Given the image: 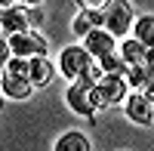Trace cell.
Wrapping results in <instances>:
<instances>
[{"instance_id": "1", "label": "cell", "mask_w": 154, "mask_h": 151, "mask_svg": "<svg viewBox=\"0 0 154 151\" xmlns=\"http://www.w3.org/2000/svg\"><path fill=\"white\" fill-rule=\"evenodd\" d=\"M99 77H105V71H102V65L96 62L93 68H89L86 74H80L71 86H68V93H65V99H68V108L74 111V114H83V117H89L96 111V105H93V86L99 83Z\"/></svg>"}, {"instance_id": "2", "label": "cell", "mask_w": 154, "mask_h": 151, "mask_svg": "<svg viewBox=\"0 0 154 151\" xmlns=\"http://www.w3.org/2000/svg\"><path fill=\"white\" fill-rule=\"evenodd\" d=\"M126 96H130V80L123 74H105L93 86V105L96 108H108V105L126 102Z\"/></svg>"}, {"instance_id": "3", "label": "cell", "mask_w": 154, "mask_h": 151, "mask_svg": "<svg viewBox=\"0 0 154 151\" xmlns=\"http://www.w3.org/2000/svg\"><path fill=\"white\" fill-rule=\"evenodd\" d=\"M133 6L126 0H111V3L102 9V28H108L114 37H126L133 28Z\"/></svg>"}, {"instance_id": "4", "label": "cell", "mask_w": 154, "mask_h": 151, "mask_svg": "<svg viewBox=\"0 0 154 151\" xmlns=\"http://www.w3.org/2000/svg\"><path fill=\"white\" fill-rule=\"evenodd\" d=\"M93 65H96V56L89 53L86 46H65L62 56H59V71L65 74V77H71V80H77L80 74H86Z\"/></svg>"}, {"instance_id": "5", "label": "cell", "mask_w": 154, "mask_h": 151, "mask_svg": "<svg viewBox=\"0 0 154 151\" xmlns=\"http://www.w3.org/2000/svg\"><path fill=\"white\" fill-rule=\"evenodd\" d=\"M9 49L12 56H22V59H34V56H46V40L37 31H22V34H9Z\"/></svg>"}, {"instance_id": "6", "label": "cell", "mask_w": 154, "mask_h": 151, "mask_svg": "<svg viewBox=\"0 0 154 151\" xmlns=\"http://www.w3.org/2000/svg\"><path fill=\"white\" fill-rule=\"evenodd\" d=\"M123 111H126V117L133 123H139V127H151L154 123V99H148L139 90H133V96H126Z\"/></svg>"}, {"instance_id": "7", "label": "cell", "mask_w": 154, "mask_h": 151, "mask_svg": "<svg viewBox=\"0 0 154 151\" xmlns=\"http://www.w3.org/2000/svg\"><path fill=\"white\" fill-rule=\"evenodd\" d=\"M0 25H3V34H22V31H31V12L28 9H22V6H6L3 12H0Z\"/></svg>"}, {"instance_id": "8", "label": "cell", "mask_w": 154, "mask_h": 151, "mask_svg": "<svg viewBox=\"0 0 154 151\" xmlns=\"http://www.w3.org/2000/svg\"><path fill=\"white\" fill-rule=\"evenodd\" d=\"M83 46L93 53L96 59H102V56H108V53H117V43H114V34L108 31V28H93L86 37H83Z\"/></svg>"}, {"instance_id": "9", "label": "cell", "mask_w": 154, "mask_h": 151, "mask_svg": "<svg viewBox=\"0 0 154 151\" xmlns=\"http://www.w3.org/2000/svg\"><path fill=\"white\" fill-rule=\"evenodd\" d=\"M120 56H123V62L130 68H139V65H148L151 62V46H145L142 40H123L120 43Z\"/></svg>"}, {"instance_id": "10", "label": "cell", "mask_w": 154, "mask_h": 151, "mask_svg": "<svg viewBox=\"0 0 154 151\" xmlns=\"http://www.w3.org/2000/svg\"><path fill=\"white\" fill-rule=\"evenodd\" d=\"M3 96L6 99H28L31 96V90H34V83L28 80V77H16V74H9V71H3Z\"/></svg>"}, {"instance_id": "11", "label": "cell", "mask_w": 154, "mask_h": 151, "mask_svg": "<svg viewBox=\"0 0 154 151\" xmlns=\"http://www.w3.org/2000/svg\"><path fill=\"white\" fill-rule=\"evenodd\" d=\"M53 77H56L53 62H49L46 56H34V59H31V83H34V86H49Z\"/></svg>"}, {"instance_id": "12", "label": "cell", "mask_w": 154, "mask_h": 151, "mask_svg": "<svg viewBox=\"0 0 154 151\" xmlns=\"http://www.w3.org/2000/svg\"><path fill=\"white\" fill-rule=\"evenodd\" d=\"M53 151H93V145H89V139H86L83 133L71 130V133H65V136L56 139V148Z\"/></svg>"}, {"instance_id": "13", "label": "cell", "mask_w": 154, "mask_h": 151, "mask_svg": "<svg viewBox=\"0 0 154 151\" xmlns=\"http://www.w3.org/2000/svg\"><path fill=\"white\" fill-rule=\"evenodd\" d=\"M71 28H74V34H77V37H86V34L93 31V28H102V12H89V9H80Z\"/></svg>"}, {"instance_id": "14", "label": "cell", "mask_w": 154, "mask_h": 151, "mask_svg": "<svg viewBox=\"0 0 154 151\" xmlns=\"http://www.w3.org/2000/svg\"><path fill=\"white\" fill-rule=\"evenodd\" d=\"M133 28H136V40H142L145 46L154 49V16H139Z\"/></svg>"}, {"instance_id": "15", "label": "cell", "mask_w": 154, "mask_h": 151, "mask_svg": "<svg viewBox=\"0 0 154 151\" xmlns=\"http://www.w3.org/2000/svg\"><path fill=\"white\" fill-rule=\"evenodd\" d=\"M96 62L102 65V71H105V74H126V71H130V65H126L123 56H120V49H117V53L102 56V59H96Z\"/></svg>"}, {"instance_id": "16", "label": "cell", "mask_w": 154, "mask_h": 151, "mask_svg": "<svg viewBox=\"0 0 154 151\" xmlns=\"http://www.w3.org/2000/svg\"><path fill=\"white\" fill-rule=\"evenodd\" d=\"M77 3H80V9H89V12H102L105 9L111 0H77Z\"/></svg>"}, {"instance_id": "17", "label": "cell", "mask_w": 154, "mask_h": 151, "mask_svg": "<svg viewBox=\"0 0 154 151\" xmlns=\"http://www.w3.org/2000/svg\"><path fill=\"white\" fill-rule=\"evenodd\" d=\"M6 56H9V40H0V59L6 62Z\"/></svg>"}, {"instance_id": "18", "label": "cell", "mask_w": 154, "mask_h": 151, "mask_svg": "<svg viewBox=\"0 0 154 151\" xmlns=\"http://www.w3.org/2000/svg\"><path fill=\"white\" fill-rule=\"evenodd\" d=\"M25 6H37V3H43V0H22Z\"/></svg>"}, {"instance_id": "19", "label": "cell", "mask_w": 154, "mask_h": 151, "mask_svg": "<svg viewBox=\"0 0 154 151\" xmlns=\"http://www.w3.org/2000/svg\"><path fill=\"white\" fill-rule=\"evenodd\" d=\"M0 3H3V9H6V6H12V0H0Z\"/></svg>"}]
</instances>
